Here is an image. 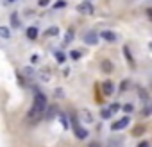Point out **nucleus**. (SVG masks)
Listing matches in <instances>:
<instances>
[{"label": "nucleus", "instance_id": "nucleus-1", "mask_svg": "<svg viewBox=\"0 0 152 147\" xmlns=\"http://www.w3.org/2000/svg\"><path fill=\"white\" fill-rule=\"evenodd\" d=\"M34 108H36L39 113H43L45 108H47V97H45L41 92H36V97H34Z\"/></svg>", "mask_w": 152, "mask_h": 147}, {"label": "nucleus", "instance_id": "nucleus-2", "mask_svg": "<svg viewBox=\"0 0 152 147\" xmlns=\"http://www.w3.org/2000/svg\"><path fill=\"white\" fill-rule=\"evenodd\" d=\"M129 122H131V118H129V117H122L120 120H116V122H113V126H111V129H113V131H120V129H125V127L129 126Z\"/></svg>", "mask_w": 152, "mask_h": 147}, {"label": "nucleus", "instance_id": "nucleus-3", "mask_svg": "<svg viewBox=\"0 0 152 147\" xmlns=\"http://www.w3.org/2000/svg\"><path fill=\"white\" fill-rule=\"evenodd\" d=\"M84 41H86L88 45H97V43H99V34H97L95 31H88V32L84 34Z\"/></svg>", "mask_w": 152, "mask_h": 147}, {"label": "nucleus", "instance_id": "nucleus-4", "mask_svg": "<svg viewBox=\"0 0 152 147\" xmlns=\"http://www.w3.org/2000/svg\"><path fill=\"white\" fill-rule=\"evenodd\" d=\"M73 131H75V136L81 138V140H84V138L88 136V131H86L84 127H81V126H75V127H73Z\"/></svg>", "mask_w": 152, "mask_h": 147}, {"label": "nucleus", "instance_id": "nucleus-5", "mask_svg": "<svg viewBox=\"0 0 152 147\" xmlns=\"http://www.w3.org/2000/svg\"><path fill=\"white\" fill-rule=\"evenodd\" d=\"M100 36H102L106 41H115V40H116V34H115L113 31H102Z\"/></svg>", "mask_w": 152, "mask_h": 147}, {"label": "nucleus", "instance_id": "nucleus-6", "mask_svg": "<svg viewBox=\"0 0 152 147\" xmlns=\"http://www.w3.org/2000/svg\"><path fill=\"white\" fill-rule=\"evenodd\" d=\"M102 88H104V93H106V95H111V93L115 92V85H113L111 81H106V83L102 85Z\"/></svg>", "mask_w": 152, "mask_h": 147}, {"label": "nucleus", "instance_id": "nucleus-7", "mask_svg": "<svg viewBox=\"0 0 152 147\" xmlns=\"http://www.w3.org/2000/svg\"><path fill=\"white\" fill-rule=\"evenodd\" d=\"M79 11H81V13H88V15H91V13H93V7H91L90 2H84V4L79 6Z\"/></svg>", "mask_w": 152, "mask_h": 147}, {"label": "nucleus", "instance_id": "nucleus-8", "mask_svg": "<svg viewBox=\"0 0 152 147\" xmlns=\"http://www.w3.org/2000/svg\"><path fill=\"white\" fill-rule=\"evenodd\" d=\"M38 34H39V32H38L36 27H29V29H27V38H29V40H36Z\"/></svg>", "mask_w": 152, "mask_h": 147}, {"label": "nucleus", "instance_id": "nucleus-9", "mask_svg": "<svg viewBox=\"0 0 152 147\" xmlns=\"http://www.w3.org/2000/svg\"><path fill=\"white\" fill-rule=\"evenodd\" d=\"M81 118H83L84 122H88V124L93 122V117H91V113H90L88 110H83V111H81Z\"/></svg>", "mask_w": 152, "mask_h": 147}, {"label": "nucleus", "instance_id": "nucleus-10", "mask_svg": "<svg viewBox=\"0 0 152 147\" xmlns=\"http://www.w3.org/2000/svg\"><path fill=\"white\" fill-rule=\"evenodd\" d=\"M0 38H4V40L11 38V31L7 27H0Z\"/></svg>", "mask_w": 152, "mask_h": 147}, {"label": "nucleus", "instance_id": "nucleus-11", "mask_svg": "<svg viewBox=\"0 0 152 147\" xmlns=\"http://www.w3.org/2000/svg\"><path fill=\"white\" fill-rule=\"evenodd\" d=\"M102 70H104L106 74H109V72L113 70V65H111V63H109L107 59H104V61H102Z\"/></svg>", "mask_w": 152, "mask_h": 147}, {"label": "nucleus", "instance_id": "nucleus-12", "mask_svg": "<svg viewBox=\"0 0 152 147\" xmlns=\"http://www.w3.org/2000/svg\"><path fill=\"white\" fill-rule=\"evenodd\" d=\"M38 117H41V113H39L36 108H32V110L29 111V118H31V120H34V118H38Z\"/></svg>", "mask_w": 152, "mask_h": 147}, {"label": "nucleus", "instance_id": "nucleus-13", "mask_svg": "<svg viewBox=\"0 0 152 147\" xmlns=\"http://www.w3.org/2000/svg\"><path fill=\"white\" fill-rule=\"evenodd\" d=\"M59 34V29L57 27H50L48 31H47V36H57Z\"/></svg>", "mask_w": 152, "mask_h": 147}, {"label": "nucleus", "instance_id": "nucleus-14", "mask_svg": "<svg viewBox=\"0 0 152 147\" xmlns=\"http://www.w3.org/2000/svg\"><path fill=\"white\" fill-rule=\"evenodd\" d=\"M64 6H66L64 0H57V2L54 4V9H61V7H64Z\"/></svg>", "mask_w": 152, "mask_h": 147}, {"label": "nucleus", "instance_id": "nucleus-15", "mask_svg": "<svg viewBox=\"0 0 152 147\" xmlns=\"http://www.w3.org/2000/svg\"><path fill=\"white\" fill-rule=\"evenodd\" d=\"M56 57H57V63H64V61H66V57H64V54H63V52H57V54H56Z\"/></svg>", "mask_w": 152, "mask_h": 147}, {"label": "nucleus", "instance_id": "nucleus-16", "mask_svg": "<svg viewBox=\"0 0 152 147\" xmlns=\"http://www.w3.org/2000/svg\"><path fill=\"white\" fill-rule=\"evenodd\" d=\"M70 57H72V59H79V57H81V52H79V50H72V52H70Z\"/></svg>", "mask_w": 152, "mask_h": 147}, {"label": "nucleus", "instance_id": "nucleus-17", "mask_svg": "<svg viewBox=\"0 0 152 147\" xmlns=\"http://www.w3.org/2000/svg\"><path fill=\"white\" fill-rule=\"evenodd\" d=\"M57 113V108H52V110H48V113H47V118H54V115Z\"/></svg>", "mask_w": 152, "mask_h": 147}, {"label": "nucleus", "instance_id": "nucleus-18", "mask_svg": "<svg viewBox=\"0 0 152 147\" xmlns=\"http://www.w3.org/2000/svg\"><path fill=\"white\" fill-rule=\"evenodd\" d=\"M100 115H102V118H109V117H113V113H111L109 110H102V113H100Z\"/></svg>", "mask_w": 152, "mask_h": 147}, {"label": "nucleus", "instance_id": "nucleus-19", "mask_svg": "<svg viewBox=\"0 0 152 147\" xmlns=\"http://www.w3.org/2000/svg\"><path fill=\"white\" fill-rule=\"evenodd\" d=\"M23 74H25L27 77H32V76H34V74H32V68H29V66H27V68H23Z\"/></svg>", "mask_w": 152, "mask_h": 147}, {"label": "nucleus", "instance_id": "nucleus-20", "mask_svg": "<svg viewBox=\"0 0 152 147\" xmlns=\"http://www.w3.org/2000/svg\"><path fill=\"white\" fill-rule=\"evenodd\" d=\"M59 118H61V124H63L64 127H68V118H66L64 115H59Z\"/></svg>", "mask_w": 152, "mask_h": 147}, {"label": "nucleus", "instance_id": "nucleus-21", "mask_svg": "<svg viewBox=\"0 0 152 147\" xmlns=\"http://www.w3.org/2000/svg\"><path fill=\"white\" fill-rule=\"evenodd\" d=\"M38 61H39V56H38V54H34V56L31 57V63H32V65H36Z\"/></svg>", "mask_w": 152, "mask_h": 147}, {"label": "nucleus", "instance_id": "nucleus-22", "mask_svg": "<svg viewBox=\"0 0 152 147\" xmlns=\"http://www.w3.org/2000/svg\"><path fill=\"white\" fill-rule=\"evenodd\" d=\"M118 110H120V106H118V104H113V106L109 108V111H111V113H115V111H118Z\"/></svg>", "mask_w": 152, "mask_h": 147}, {"label": "nucleus", "instance_id": "nucleus-23", "mask_svg": "<svg viewBox=\"0 0 152 147\" xmlns=\"http://www.w3.org/2000/svg\"><path fill=\"white\" fill-rule=\"evenodd\" d=\"M38 2H39V6H41V7H45V6H48L50 0H38Z\"/></svg>", "mask_w": 152, "mask_h": 147}, {"label": "nucleus", "instance_id": "nucleus-24", "mask_svg": "<svg viewBox=\"0 0 152 147\" xmlns=\"http://www.w3.org/2000/svg\"><path fill=\"white\" fill-rule=\"evenodd\" d=\"M20 22H18V15H13V25H18Z\"/></svg>", "mask_w": 152, "mask_h": 147}, {"label": "nucleus", "instance_id": "nucleus-25", "mask_svg": "<svg viewBox=\"0 0 152 147\" xmlns=\"http://www.w3.org/2000/svg\"><path fill=\"white\" fill-rule=\"evenodd\" d=\"M138 147H150V143H148V142H140Z\"/></svg>", "mask_w": 152, "mask_h": 147}, {"label": "nucleus", "instance_id": "nucleus-26", "mask_svg": "<svg viewBox=\"0 0 152 147\" xmlns=\"http://www.w3.org/2000/svg\"><path fill=\"white\" fill-rule=\"evenodd\" d=\"M141 133H143V127H136L134 129V135H141Z\"/></svg>", "mask_w": 152, "mask_h": 147}, {"label": "nucleus", "instance_id": "nucleus-27", "mask_svg": "<svg viewBox=\"0 0 152 147\" xmlns=\"http://www.w3.org/2000/svg\"><path fill=\"white\" fill-rule=\"evenodd\" d=\"M124 110L129 113V111H132V106H131V104H127V106H124Z\"/></svg>", "mask_w": 152, "mask_h": 147}, {"label": "nucleus", "instance_id": "nucleus-28", "mask_svg": "<svg viewBox=\"0 0 152 147\" xmlns=\"http://www.w3.org/2000/svg\"><path fill=\"white\" fill-rule=\"evenodd\" d=\"M7 2H9V4H11V2H15V0H7Z\"/></svg>", "mask_w": 152, "mask_h": 147}]
</instances>
